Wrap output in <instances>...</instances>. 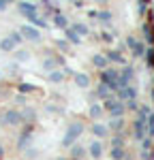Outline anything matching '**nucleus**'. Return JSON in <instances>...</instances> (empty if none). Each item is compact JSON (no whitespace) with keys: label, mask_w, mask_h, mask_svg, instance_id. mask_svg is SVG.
I'll list each match as a JSON object with an SVG mask.
<instances>
[{"label":"nucleus","mask_w":154,"mask_h":160,"mask_svg":"<svg viewBox=\"0 0 154 160\" xmlns=\"http://www.w3.org/2000/svg\"><path fill=\"white\" fill-rule=\"evenodd\" d=\"M81 130H84V126L79 122H75V124H71V128L66 130V135H64V139H62V145L64 148H69V145H73L77 141V137L81 135Z\"/></svg>","instance_id":"obj_1"},{"label":"nucleus","mask_w":154,"mask_h":160,"mask_svg":"<svg viewBox=\"0 0 154 160\" xmlns=\"http://www.w3.org/2000/svg\"><path fill=\"white\" fill-rule=\"evenodd\" d=\"M0 122L4 124V126H19L24 120H22V113H19V111L9 109V111H4V113L0 115Z\"/></svg>","instance_id":"obj_2"},{"label":"nucleus","mask_w":154,"mask_h":160,"mask_svg":"<svg viewBox=\"0 0 154 160\" xmlns=\"http://www.w3.org/2000/svg\"><path fill=\"white\" fill-rule=\"evenodd\" d=\"M101 83H105V86L109 88V90H118V73L116 71H111V68H107V71H103L101 75Z\"/></svg>","instance_id":"obj_3"},{"label":"nucleus","mask_w":154,"mask_h":160,"mask_svg":"<svg viewBox=\"0 0 154 160\" xmlns=\"http://www.w3.org/2000/svg\"><path fill=\"white\" fill-rule=\"evenodd\" d=\"M19 32H22V37H24L26 41H32V43H38V41H41V32H38L32 24L22 26V28H19Z\"/></svg>","instance_id":"obj_4"},{"label":"nucleus","mask_w":154,"mask_h":160,"mask_svg":"<svg viewBox=\"0 0 154 160\" xmlns=\"http://www.w3.org/2000/svg\"><path fill=\"white\" fill-rule=\"evenodd\" d=\"M17 9H19V13H22V15H26L28 19L38 15L37 4H32V2H28V0H19V2H17Z\"/></svg>","instance_id":"obj_5"},{"label":"nucleus","mask_w":154,"mask_h":160,"mask_svg":"<svg viewBox=\"0 0 154 160\" xmlns=\"http://www.w3.org/2000/svg\"><path fill=\"white\" fill-rule=\"evenodd\" d=\"M105 109L109 111L114 118H120V115L124 113V105L118 102V100H114V98H107V100H105Z\"/></svg>","instance_id":"obj_6"},{"label":"nucleus","mask_w":154,"mask_h":160,"mask_svg":"<svg viewBox=\"0 0 154 160\" xmlns=\"http://www.w3.org/2000/svg\"><path fill=\"white\" fill-rule=\"evenodd\" d=\"M32 137V126H28L24 132H22V137L17 139V149H24L26 148V143H28V139Z\"/></svg>","instance_id":"obj_7"},{"label":"nucleus","mask_w":154,"mask_h":160,"mask_svg":"<svg viewBox=\"0 0 154 160\" xmlns=\"http://www.w3.org/2000/svg\"><path fill=\"white\" fill-rule=\"evenodd\" d=\"M135 94H137V92H135L133 88L124 86V88H120V96H118V98H120V100H133V98H135Z\"/></svg>","instance_id":"obj_8"},{"label":"nucleus","mask_w":154,"mask_h":160,"mask_svg":"<svg viewBox=\"0 0 154 160\" xmlns=\"http://www.w3.org/2000/svg\"><path fill=\"white\" fill-rule=\"evenodd\" d=\"M135 137L137 139H146V122L143 120H137L135 122Z\"/></svg>","instance_id":"obj_9"},{"label":"nucleus","mask_w":154,"mask_h":160,"mask_svg":"<svg viewBox=\"0 0 154 160\" xmlns=\"http://www.w3.org/2000/svg\"><path fill=\"white\" fill-rule=\"evenodd\" d=\"M15 47H17V45L13 43L11 37H7V38H2V41H0V49H2V51H13Z\"/></svg>","instance_id":"obj_10"},{"label":"nucleus","mask_w":154,"mask_h":160,"mask_svg":"<svg viewBox=\"0 0 154 160\" xmlns=\"http://www.w3.org/2000/svg\"><path fill=\"white\" fill-rule=\"evenodd\" d=\"M101 154H103V145L99 141H94V143L90 145V156H92V158H101Z\"/></svg>","instance_id":"obj_11"},{"label":"nucleus","mask_w":154,"mask_h":160,"mask_svg":"<svg viewBox=\"0 0 154 160\" xmlns=\"http://www.w3.org/2000/svg\"><path fill=\"white\" fill-rule=\"evenodd\" d=\"M64 34H66V38H69V41H73V43H81V38H79V34H77L75 30H73V28H64Z\"/></svg>","instance_id":"obj_12"},{"label":"nucleus","mask_w":154,"mask_h":160,"mask_svg":"<svg viewBox=\"0 0 154 160\" xmlns=\"http://www.w3.org/2000/svg\"><path fill=\"white\" fill-rule=\"evenodd\" d=\"M64 79V73H60V71H49V81L51 83H60Z\"/></svg>","instance_id":"obj_13"},{"label":"nucleus","mask_w":154,"mask_h":160,"mask_svg":"<svg viewBox=\"0 0 154 160\" xmlns=\"http://www.w3.org/2000/svg\"><path fill=\"white\" fill-rule=\"evenodd\" d=\"M92 62H94V66L105 68V66H107V56H94V58H92Z\"/></svg>","instance_id":"obj_14"},{"label":"nucleus","mask_w":154,"mask_h":160,"mask_svg":"<svg viewBox=\"0 0 154 160\" xmlns=\"http://www.w3.org/2000/svg\"><path fill=\"white\" fill-rule=\"evenodd\" d=\"M92 132H94V135L101 139V137L107 135V128H105V126H101V124H94V126H92Z\"/></svg>","instance_id":"obj_15"},{"label":"nucleus","mask_w":154,"mask_h":160,"mask_svg":"<svg viewBox=\"0 0 154 160\" xmlns=\"http://www.w3.org/2000/svg\"><path fill=\"white\" fill-rule=\"evenodd\" d=\"M101 115H103V107L101 105H92V107H90V118L96 120V118H101Z\"/></svg>","instance_id":"obj_16"},{"label":"nucleus","mask_w":154,"mask_h":160,"mask_svg":"<svg viewBox=\"0 0 154 160\" xmlns=\"http://www.w3.org/2000/svg\"><path fill=\"white\" fill-rule=\"evenodd\" d=\"M54 24L58 26V28H66V17L60 15V13H56V17H54Z\"/></svg>","instance_id":"obj_17"},{"label":"nucleus","mask_w":154,"mask_h":160,"mask_svg":"<svg viewBox=\"0 0 154 160\" xmlns=\"http://www.w3.org/2000/svg\"><path fill=\"white\" fill-rule=\"evenodd\" d=\"M96 94H99L101 98H109V88L105 86V83H101V86H99V90H96Z\"/></svg>","instance_id":"obj_18"},{"label":"nucleus","mask_w":154,"mask_h":160,"mask_svg":"<svg viewBox=\"0 0 154 160\" xmlns=\"http://www.w3.org/2000/svg\"><path fill=\"white\" fill-rule=\"evenodd\" d=\"M71 156H73V158H81V156H84V148H81V145H73Z\"/></svg>","instance_id":"obj_19"},{"label":"nucleus","mask_w":154,"mask_h":160,"mask_svg":"<svg viewBox=\"0 0 154 160\" xmlns=\"http://www.w3.org/2000/svg\"><path fill=\"white\" fill-rule=\"evenodd\" d=\"M28 22H30L32 26H38V28H45V26H47V24H45V19H41L38 15H37V17H30Z\"/></svg>","instance_id":"obj_20"},{"label":"nucleus","mask_w":154,"mask_h":160,"mask_svg":"<svg viewBox=\"0 0 154 160\" xmlns=\"http://www.w3.org/2000/svg\"><path fill=\"white\" fill-rule=\"evenodd\" d=\"M22 120H24V122H32V120H34V111H32V109H26L24 113H22Z\"/></svg>","instance_id":"obj_21"},{"label":"nucleus","mask_w":154,"mask_h":160,"mask_svg":"<svg viewBox=\"0 0 154 160\" xmlns=\"http://www.w3.org/2000/svg\"><path fill=\"white\" fill-rule=\"evenodd\" d=\"M107 60H114V62H120V64H122V56H120V53H118V51H109V53H107Z\"/></svg>","instance_id":"obj_22"},{"label":"nucleus","mask_w":154,"mask_h":160,"mask_svg":"<svg viewBox=\"0 0 154 160\" xmlns=\"http://www.w3.org/2000/svg\"><path fill=\"white\" fill-rule=\"evenodd\" d=\"M122 156H124L122 148H114V149H111V158H114V160H122Z\"/></svg>","instance_id":"obj_23"},{"label":"nucleus","mask_w":154,"mask_h":160,"mask_svg":"<svg viewBox=\"0 0 154 160\" xmlns=\"http://www.w3.org/2000/svg\"><path fill=\"white\" fill-rule=\"evenodd\" d=\"M73 30H75L77 34H81V37H84V34H88V28H86L84 24H75V26H73Z\"/></svg>","instance_id":"obj_24"},{"label":"nucleus","mask_w":154,"mask_h":160,"mask_svg":"<svg viewBox=\"0 0 154 160\" xmlns=\"http://www.w3.org/2000/svg\"><path fill=\"white\" fill-rule=\"evenodd\" d=\"M9 37L13 38V43H15V45H19V43H24V37H22V32H11Z\"/></svg>","instance_id":"obj_25"},{"label":"nucleus","mask_w":154,"mask_h":160,"mask_svg":"<svg viewBox=\"0 0 154 160\" xmlns=\"http://www.w3.org/2000/svg\"><path fill=\"white\" fill-rule=\"evenodd\" d=\"M75 81H77V86H81V88H86V86H88V77H86V75H77V77H75Z\"/></svg>","instance_id":"obj_26"},{"label":"nucleus","mask_w":154,"mask_h":160,"mask_svg":"<svg viewBox=\"0 0 154 160\" xmlns=\"http://www.w3.org/2000/svg\"><path fill=\"white\" fill-rule=\"evenodd\" d=\"M19 92L26 94V92H34V86H30V83H19Z\"/></svg>","instance_id":"obj_27"},{"label":"nucleus","mask_w":154,"mask_h":160,"mask_svg":"<svg viewBox=\"0 0 154 160\" xmlns=\"http://www.w3.org/2000/svg\"><path fill=\"white\" fill-rule=\"evenodd\" d=\"M54 66H56V62H54V60H45V62H43V68H45V71H54Z\"/></svg>","instance_id":"obj_28"},{"label":"nucleus","mask_w":154,"mask_h":160,"mask_svg":"<svg viewBox=\"0 0 154 160\" xmlns=\"http://www.w3.org/2000/svg\"><path fill=\"white\" fill-rule=\"evenodd\" d=\"M11 2H13V0H0V13H2V11H7V7H9Z\"/></svg>","instance_id":"obj_29"},{"label":"nucleus","mask_w":154,"mask_h":160,"mask_svg":"<svg viewBox=\"0 0 154 160\" xmlns=\"http://www.w3.org/2000/svg\"><path fill=\"white\" fill-rule=\"evenodd\" d=\"M15 58H17V60H24V58H28V53H26V51H17Z\"/></svg>","instance_id":"obj_30"},{"label":"nucleus","mask_w":154,"mask_h":160,"mask_svg":"<svg viewBox=\"0 0 154 160\" xmlns=\"http://www.w3.org/2000/svg\"><path fill=\"white\" fill-rule=\"evenodd\" d=\"M122 145V139L120 137H114V148H120Z\"/></svg>","instance_id":"obj_31"},{"label":"nucleus","mask_w":154,"mask_h":160,"mask_svg":"<svg viewBox=\"0 0 154 160\" xmlns=\"http://www.w3.org/2000/svg\"><path fill=\"white\" fill-rule=\"evenodd\" d=\"M2 154H4V152H2V145H0V158H2Z\"/></svg>","instance_id":"obj_32"},{"label":"nucleus","mask_w":154,"mask_h":160,"mask_svg":"<svg viewBox=\"0 0 154 160\" xmlns=\"http://www.w3.org/2000/svg\"><path fill=\"white\" fill-rule=\"evenodd\" d=\"M58 160H64V158H58Z\"/></svg>","instance_id":"obj_33"},{"label":"nucleus","mask_w":154,"mask_h":160,"mask_svg":"<svg viewBox=\"0 0 154 160\" xmlns=\"http://www.w3.org/2000/svg\"><path fill=\"white\" fill-rule=\"evenodd\" d=\"M43 2H47V0H43Z\"/></svg>","instance_id":"obj_34"},{"label":"nucleus","mask_w":154,"mask_h":160,"mask_svg":"<svg viewBox=\"0 0 154 160\" xmlns=\"http://www.w3.org/2000/svg\"><path fill=\"white\" fill-rule=\"evenodd\" d=\"M75 160H79V158H75Z\"/></svg>","instance_id":"obj_35"},{"label":"nucleus","mask_w":154,"mask_h":160,"mask_svg":"<svg viewBox=\"0 0 154 160\" xmlns=\"http://www.w3.org/2000/svg\"><path fill=\"white\" fill-rule=\"evenodd\" d=\"M0 75H2V73H0Z\"/></svg>","instance_id":"obj_36"}]
</instances>
